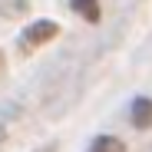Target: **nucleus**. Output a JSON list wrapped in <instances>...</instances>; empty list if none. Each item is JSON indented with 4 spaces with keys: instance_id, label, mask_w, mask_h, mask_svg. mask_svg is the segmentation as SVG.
<instances>
[{
    "instance_id": "nucleus-4",
    "label": "nucleus",
    "mask_w": 152,
    "mask_h": 152,
    "mask_svg": "<svg viewBox=\"0 0 152 152\" xmlns=\"http://www.w3.org/2000/svg\"><path fill=\"white\" fill-rule=\"evenodd\" d=\"M89 152H122V142L116 136H96L89 142Z\"/></svg>"
},
{
    "instance_id": "nucleus-1",
    "label": "nucleus",
    "mask_w": 152,
    "mask_h": 152,
    "mask_svg": "<svg viewBox=\"0 0 152 152\" xmlns=\"http://www.w3.org/2000/svg\"><path fill=\"white\" fill-rule=\"evenodd\" d=\"M56 33H60V27L53 20H37V23H30V27L20 33V50L23 53H33V50H40L43 43H50Z\"/></svg>"
},
{
    "instance_id": "nucleus-3",
    "label": "nucleus",
    "mask_w": 152,
    "mask_h": 152,
    "mask_svg": "<svg viewBox=\"0 0 152 152\" xmlns=\"http://www.w3.org/2000/svg\"><path fill=\"white\" fill-rule=\"evenodd\" d=\"M69 7L80 13L83 20H89V23L99 20V0H69Z\"/></svg>"
},
{
    "instance_id": "nucleus-5",
    "label": "nucleus",
    "mask_w": 152,
    "mask_h": 152,
    "mask_svg": "<svg viewBox=\"0 0 152 152\" xmlns=\"http://www.w3.org/2000/svg\"><path fill=\"white\" fill-rule=\"evenodd\" d=\"M40 152H56V145H53V142H50V145H43Z\"/></svg>"
},
{
    "instance_id": "nucleus-2",
    "label": "nucleus",
    "mask_w": 152,
    "mask_h": 152,
    "mask_svg": "<svg viewBox=\"0 0 152 152\" xmlns=\"http://www.w3.org/2000/svg\"><path fill=\"white\" fill-rule=\"evenodd\" d=\"M132 126H136V129L152 126V99H145V96L132 99Z\"/></svg>"
}]
</instances>
